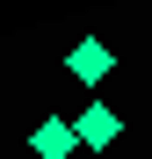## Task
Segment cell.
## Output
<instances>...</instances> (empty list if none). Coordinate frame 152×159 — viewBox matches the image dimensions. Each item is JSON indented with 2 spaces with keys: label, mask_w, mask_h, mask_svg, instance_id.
I'll return each instance as SVG.
<instances>
[{
  "label": "cell",
  "mask_w": 152,
  "mask_h": 159,
  "mask_svg": "<svg viewBox=\"0 0 152 159\" xmlns=\"http://www.w3.org/2000/svg\"><path fill=\"white\" fill-rule=\"evenodd\" d=\"M72 130H80V145H94V152H109V145L123 138V116L109 109V101H87V109L72 116Z\"/></svg>",
  "instance_id": "2"
},
{
  "label": "cell",
  "mask_w": 152,
  "mask_h": 159,
  "mask_svg": "<svg viewBox=\"0 0 152 159\" xmlns=\"http://www.w3.org/2000/svg\"><path fill=\"white\" fill-rule=\"evenodd\" d=\"M65 72H72V80H87V87H101V80L116 72V51L101 43V36H80V43H72V58H65Z\"/></svg>",
  "instance_id": "1"
},
{
  "label": "cell",
  "mask_w": 152,
  "mask_h": 159,
  "mask_svg": "<svg viewBox=\"0 0 152 159\" xmlns=\"http://www.w3.org/2000/svg\"><path fill=\"white\" fill-rule=\"evenodd\" d=\"M72 145H80V130H72V116H51L29 130V152L36 159H72Z\"/></svg>",
  "instance_id": "3"
}]
</instances>
